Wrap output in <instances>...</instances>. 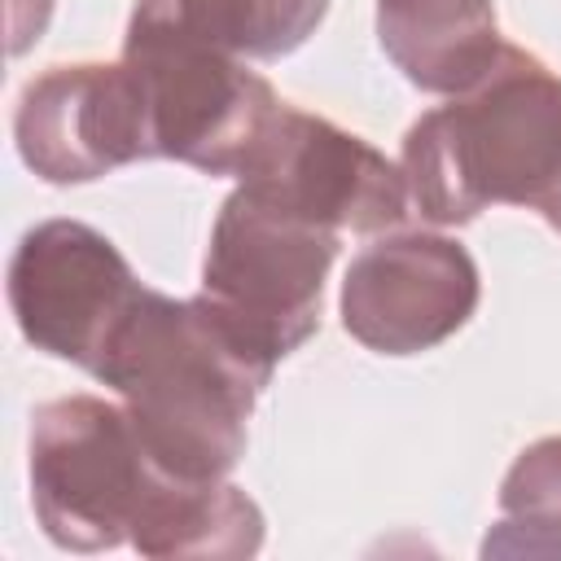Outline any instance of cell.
Masks as SVG:
<instances>
[{
  "label": "cell",
  "instance_id": "6da1fadb",
  "mask_svg": "<svg viewBox=\"0 0 561 561\" xmlns=\"http://www.w3.org/2000/svg\"><path fill=\"white\" fill-rule=\"evenodd\" d=\"M276 368L254 359L232 329L197 298H167L140 285L110 333L92 377L136 421L145 447L180 478L215 482L237 469L250 412Z\"/></svg>",
  "mask_w": 561,
  "mask_h": 561
},
{
  "label": "cell",
  "instance_id": "7a4b0ae2",
  "mask_svg": "<svg viewBox=\"0 0 561 561\" xmlns=\"http://www.w3.org/2000/svg\"><path fill=\"white\" fill-rule=\"evenodd\" d=\"M408 202L425 224L456 228L486 206H535L561 180V75L504 44L447 105L403 136Z\"/></svg>",
  "mask_w": 561,
  "mask_h": 561
},
{
  "label": "cell",
  "instance_id": "3957f363",
  "mask_svg": "<svg viewBox=\"0 0 561 561\" xmlns=\"http://www.w3.org/2000/svg\"><path fill=\"white\" fill-rule=\"evenodd\" d=\"M197 478L171 473L123 403L66 394L31 416V504L44 535L70 552L131 543L158 557Z\"/></svg>",
  "mask_w": 561,
  "mask_h": 561
},
{
  "label": "cell",
  "instance_id": "277c9868",
  "mask_svg": "<svg viewBox=\"0 0 561 561\" xmlns=\"http://www.w3.org/2000/svg\"><path fill=\"white\" fill-rule=\"evenodd\" d=\"M337 237L237 184L210 228L202 298L254 359L276 368L320 329Z\"/></svg>",
  "mask_w": 561,
  "mask_h": 561
},
{
  "label": "cell",
  "instance_id": "5b68a950",
  "mask_svg": "<svg viewBox=\"0 0 561 561\" xmlns=\"http://www.w3.org/2000/svg\"><path fill=\"white\" fill-rule=\"evenodd\" d=\"M123 61L145 101L153 158H171L206 175H241L280 110L272 83L241 57L171 31L127 22Z\"/></svg>",
  "mask_w": 561,
  "mask_h": 561
},
{
  "label": "cell",
  "instance_id": "8992f818",
  "mask_svg": "<svg viewBox=\"0 0 561 561\" xmlns=\"http://www.w3.org/2000/svg\"><path fill=\"white\" fill-rule=\"evenodd\" d=\"M237 184L333 232H386L408 215L403 171L386 153L285 101Z\"/></svg>",
  "mask_w": 561,
  "mask_h": 561
},
{
  "label": "cell",
  "instance_id": "52a82bcc",
  "mask_svg": "<svg viewBox=\"0 0 561 561\" xmlns=\"http://www.w3.org/2000/svg\"><path fill=\"white\" fill-rule=\"evenodd\" d=\"M140 280L118 245L83 219H44L9 259V307L22 337L57 359L96 368Z\"/></svg>",
  "mask_w": 561,
  "mask_h": 561
},
{
  "label": "cell",
  "instance_id": "ba28073f",
  "mask_svg": "<svg viewBox=\"0 0 561 561\" xmlns=\"http://www.w3.org/2000/svg\"><path fill=\"white\" fill-rule=\"evenodd\" d=\"M473 254L443 232H390L368 241L342 280V329L377 355H421L478 311Z\"/></svg>",
  "mask_w": 561,
  "mask_h": 561
},
{
  "label": "cell",
  "instance_id": "9c48e42d",
  "mask_svg": "<svg viewBox=\"0 0 561 561\" xmlns=\"http://www.w3.org/2000/svg\"><path fill=\"white\" fill-rule=\"evenodd\" d=\"M22 162L48 184H88L149 162V123L127 61L53 66L22 88L13 114Z\"/></svg>",
  "mask_w": 561,
  "mask_h": 561
},
{
  "label": "cell",
  "instance_id": "30bf717a",
  "mask_svg": "<svg viewBox=\"0 0 561 561\" xmlns=\"http://www.w3.org/2000/svg\"><path fill=\"white\" fill-rule=\"evenodd\" d=\"M381 53L421 92H465L495 57V0H377Z\"/></svg>",
  "mask_w": 561,
  "mask_h": 561
},
{
  "label": "cell",
  "instance_id": "8fae6325",
  "mask_svg": "<svg viewBox=\"0 0 561 561\" xmlns=\"http://www.w3.org/2000/svg\"><path fill=\"white\" fill-rule=\"evenodd\" d=\"M329 0H136L131 26L171 31L241 61H276L307 44Z\"/></svg>",
  "mask_w": 561,
  "mask_h": 561
},
{
  "label": "cell",
  "instance_id": "7c38bea8",
  "mask_svg": "<svg viewBox=\"0 0 561 561\" xmlns=\"http://www.w3.org/2000/svg\"><path fill=\"white\" fill-rule=\"evenodd\" d=\"M504 522L486 535L482 552L504 557H561V434L530 443L500 482Z\"/></svg>",
  "mask_w": 561,
  "mask_h": 561
},
{
  "label": "cell",
  "instance_id": "4fadbf2b",
  "mask_svg": "<svg viewBox=\"0 0 561 561\" xmlns=\"http://www.w3.org/2000/svg\"><path fill=\"white\" fill-rule=\"evenodd\" d=\"M53 0H9V53L22 57L48 26Z\"/></svg>",
  "mask_w": 561,
  "mask_h": 561
},
{
  "label": "cell",
  "instance_id": "5bb4252c",
  "mask_svg": "<svg viewBox=\"0 0 561 561\" xmlns=\"http://www.w3.org/2000/svg\"><path fill=\"white\" fill-rule=\"evenodd\" d=\"M539 215H543V219H548V224L561 232V180H557V184H552V193L539 202Z\"/></svg>",
  "mask_w": 561,
  "mask_h": 561
}]
</instances>
